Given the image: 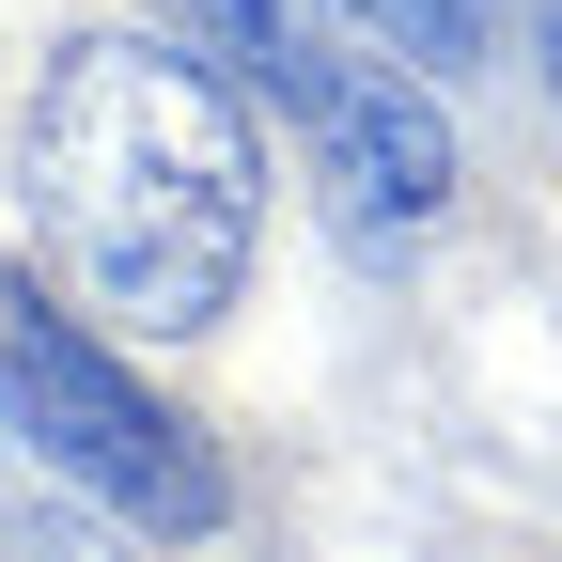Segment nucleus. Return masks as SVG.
<instances>
[{"mask_svg":"<svg viewBox=\"0 0 562 562\" xmlns=\"http://www.w3.org/2000/svg\"><path fill=\"white\" fill-rule=\"evenodd\" d=\"M16 203L63 250V281L94 313H125L140 344L220 328L250 281V235H266V172H250L235 94L157 32H94L47 63V94L16 125Z\"/></svg>","mask_w":562,"mask_h":562,"instance_id":"obj_1","label":"nucleus"},{"mask_svg":"<svg viewBox=\"0 0 562 562\" xmlns=\"http://www.w3.org/2000/svg\"><path fill=\"white\" fill-rule=\"evenodd\" d=\"M0 438H16L32 469H63V484H79L94 516H125V531H172V547H188V531L235 516L220 453H203L110 344H79L16 266H0Z\"/></svg>","mask_w":562,"mask_h":562,"instance_id":"obj_2","label":"nucleus"},{"mask_svg":"<svg viewBox=\"0 0 562 562\" xmlns=\"http://www.w3.org/2000/svg\"><path fill=\"white\" fill-rule=\"evenodd\" d=\"M281 110L313 125V157H328V188L360 203V220H438V203H453V125H438V94L391 79L375 47L313 32L297 63H281Z\"/></svg>","mask_w":562,"mask_h":562,"instance_id":"obj_3","label":"nucleus"},{"mask_svg":"<svg viewBox=\"0 0 562 562\" xmlns=\"http://www.w3.org/2000/svg\"><path fill=\"white\" fill-rule=\"evenodd\" d=\"M328 16L391 32L406 63H484V32H501V0H328Z\"/></svg>","mask_w":562,"mask_h":562,"instance_id":"obj_4","label":"nucleus"},{"mask_svg":"<svg viewBox=\"0 0 562 562\" xmlns=\"http://www.w3.org/2000/svg\"><path fill=\"white\" fill-rule=\"evenodd\" d=\"M531 47H547V94H562V0H531Z\"/></svg>","mask_w":562,"mask_h":562,"instance_id":"obj_5","label":"nucleus"}]
</instances>
